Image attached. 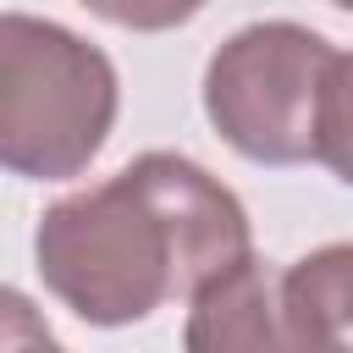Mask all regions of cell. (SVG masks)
<instances>
[{
	"label": "cell",
	"mask_w": 353,
	"mask_h": 353,
	"mask_svg": "<svg viewBox=\"0 0 353 353\" xmlns=\"http://www.w3.org/2000/svg\"><path fill=\"white\" fill-rule=\"evenodd\" d=\"M243 254H254L243 199L171 149H149L116 176L55 199L33 226L44 292L105 331L188 303Z\"/></svg>",
	"instance_id": "cell-1"
},
{
	"label": "cell",
	"mask_w": 353,
	"mask_h": 353,
	"mask_svg": "<svg viewBox=\"0 0 353 353\" xmlns=\"http://www.w3.org/2000/svg\"><path fill=\"white\" fill-rule=\"evenodd\" d=\"M204 116L254 165L347 176V50L303 22H248L204 66Z\"/></svg>",
	"instance_id": "cell-2"
},
{
	"label": "cell",
	"mask_w": 353,
	"mask_h": 353,
	"mask_svg": "<svg viewBox=\"0 0 353 353\" xmlns=\"http://www.w3.org/2000/svg\"><path fill=\"white\" fill-rule=\"evenodd\" d=\"M121 110L116 66L83 33L0 11V171L66 182L94 165Z\"/></svg>",
	"instance_id": "cell-3"
},
{
	"label": "cell",
	"mask_w": 353,
	"mask_h": 353,
	"mask_svg": "<svg viewBox=\"0 0 353 353\" xmlns=\"http://www.w3.org/2000/svg\"><path fill=\"white\" fill-rule=\"evenodd\" d=\"M353 320V248L325 243L276 276V331L281 347H342Z\"/></svg>",
	"instance_id": "cell-4"
},
{
	"label": "cell",
	"mask_w": 353,
	"mask_h": 353,
	"mask_svg": "<svg viewBox=\"0 0 353 353\" xmlns=\"http://www.w3.org/2000/svg\"><path fill=\"white\" fill-rule=\"evenodd\" d=\"M188 347L199 353H221V347H281L276 331V276H265V265L254 254H243L237 265H226L221 276H210L193 298H188Z\"/></svg>",
	"instance_id": "cell-5"
},
{
	"label": "cell",
	"mask_w": 353,
	"mask_h": 353,
	"mask_svg": "<svg viewBox=\"0 0 353 353\" xmlns=\"http://www.w3.org/2000/svg\"><path fill=\"white\" fill-rule=\"evenodd\" d=\"M77 6L127 33H171V28H188L210 0H77Z\"/></svg>",
	"instance_id": "cell-6"
},
{
	"label": "cell",
	"mask_w": 353,
	"mask_h": 353,
	"mask_svg": "<svg viewBox=\"0 0 353 353\" xmlns=\"http://www.w3.org/2000/svg\"><path fill=\"white\" fill-rule=\"evenodd\" d=\"M0 347H55L50 320L39 314V303L17 287H0Z\"/></svg>",
	"instance_id": "cell-7"
},
{
	"label": "cell",
	"mask_w": 353,
	"mask_h": 353,
	"mask_svg": "<svg viewBox=\"0 0 353 353\" xmlns=\"http://www.w3.org/2000/svg\"><path fill=\"white\" fill-rule=\"evenodd\" d=\"M331 6H353V0H331Z\"/></svg>",
	"instance_id": "cell-8"
}]
</instances>
